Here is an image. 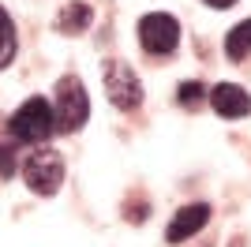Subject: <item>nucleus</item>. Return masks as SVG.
<instances>
[{
  "instance_id": "obj_3",
  "label": "nucleus",
  "mask_w": 251,
  "mask_h": 247,
  "mask_svg": "<svg viewBox=\"0 0 251 247\" xmlns=\"http://www.w3.org/2000/svg\"><path fill=\"white\" fill-rule=\"evenodd\" d=\"M23 180H26V187H30L34 195H56L60 184H64V157L56 154V150H49V146L26 154V161H23Z\"/></svg>"
},
{
  "instance_id": "obj_4",
  "label": "nucleus",
  "mask_w": 251,
  "mask_h": 247,
  "mask_svg": "<svg viewBox=\"0 0 251 247\" xmlns=\"http://www.w3.org/2000/svg\"><path fill=\"white\" fill-rule=\"evenodd\" d=\"M101 79H105V94H109V101H113L120 113H131V109L143 105V82H139V75L131 72L124 60H105Z\"/></svg>"
},
{
  "instance_id": "obj_2",
  "label": "nucleus",
  "mask_w": 251,
  "mask_h": 247,
  "mask_svg": "<svg viewBox=\"0 0 251 247\" xmlns=\"http://www.w3.org/2000/svg\"><path fill=\"white\" fill-rule=\"evenodd\" d=\"M52 131H56V124H52V109H49L45 98L23 101L8 120V135L15 143H45Z\"/></svg>"
},
{
  "instance_id": "obj_6",
  "label": "nucleus",
  "mask_w": 251,
  "mask_h": 247,
  "mask_svg": "<svg viewBox=\"0 0 251 247\" xmlns=\"http://www.w3.org/2000/svg\"><path fill=\"white\" fill-rule=\"evenodd\" d=\"M210 105H214V113L225 116V120H240V116L251 113V94L236 82H218L214 90H206Z\"/></svg>"
},
{
  "instance_id": "obj_5",
  "label": "nucleus",
  "mask_w": 251,
  "mask_h": 247,
  "mask_svg": "<svg viewBox=\"0 0 251 247\" xmlns=\"http://www.w3.org/2000/svg\"><path fill=\"white\" fill-rule=\"evenodd\" d=\"M139 45L150 52V56H169L176 52L180 45V23L165 11H150L139 19Z\"/></svg>"
},
{
  "instance_id": "obj_10",
  "label": "nucleus",
  "mask_w": 251,
  "mask_h": 247,
  "mask_svg": "<svg viewBox=\"0 0 251 247\" xmlns=\"http://www.w3.org/2000/svg\"><path fill=\"white\" fill-rule=\"evenodd\" d=\"M15 49H19V41H15V23L4 8H0V68H8L15 60Z\"/></svg>"
},
{
  "instance_id": "obj_11",
  "label": "nucleus",
  "mask_w": 251,
  "mask_h": 247,
  "mask_svg": "<svg viewBox=\"0 0 251 247\" xmlns=\"http://www.w3.org/2000/svg\"><path fill=\"white\" fill-rule=\"evenodd\" d=\"M202 98H206V86H202V82H180L176 101L184 105V109H195V105H202Z\"/></svg>"
},
{
  "instance_id": "obj_1",
  "label": "nucleus",
  "mask_w": 251,
  "mask_h": 247,
  "mask_svg": "<svg viewBox=\"0 0 251 247\" xmlns=\"http://www.w3.org/2000/svg\"><path fill=\"white\" fill-rule=\"evenodd\" d=\"M56 109H52V124L60 135H75L90 116V98H86V86L79 75H64L56 79Z\"/></svg>"
},
{
  "instance_id": "obj_12",
  "label": "nucleus",
  "mask_w": 251,
  "mask_h": 247,
  "mask_svg": "<svg viewBox=\"0 0 251 247\" xmlns=\"http://www.w3.org/2000/svg\"><path fill=\"white\" fill-rule=\"evenodd\" d=\"M11 173H15V150H11V143H0V176Z\"/></svg>"
},
{
  "instance_id": "obj_7",
  "label": "nucleus",
  "mask_w": 251,
  "mask_h": 247,
  "mask_svg": "<svg viewBox=\"0 0 251 247\" xmlns=\"http://www.w3.org/2000/svg\"><path fill=\"white\" fill-rule=\"evenodd\" d=\"M210 221V206L206 202H195V206H184L173 221H169V228H165V240L169 244H184V240H191L195 232H199L202 225Z\"/></svg>"
},
{
  "instance_id": "obj_8",
  "label": "nucleus",
  "mask_w": 251,
  "mask_h": 247,
  "mask_svg": "<svg viewBox=\"0 0 251 247\" xmlns=\"http://www.w3.org/2000/svg\"><path fill=\"white\" fill-rule=\"evenodd\" d=\"M94 19V8L83 4V0H72V4H64L60 15H56V30L60 34H83Z\"/></svg>"
},
{
  "instance_id": "obj_9",
  "label": "nucleus",
  "mask_w": 251,
  "mask_h": 247,
  "mask_svg": "<svg viewBox=\"0 0 251 247\" xmlns=\"http://www.w3.org/2000/svg\"><path fill=\"white\" fill-rule=\"evenodd\" d=\"M251 52V19H244V23H236L229 30V38H225V56L229 60H244Z\"/></svg>"
}]
</instances>
